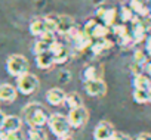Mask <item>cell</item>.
<instances>
[{
    "label": "cell",
    "mask_w": 151,
    "mask_h": 140,
    "mask_svg": "<svg viewBox=\"0 0 151 140\" xmlns=\"http://www.w3.org/2000/svg\"><path fill=\"white\" fill-rule=\"evenodd\" d=\"M45 21V27H46V33H55L56 34V21L53 16H46L43 18Z\"/></svg>",
    "instance_id": "obj_28"
},
{
    "label": "cell",
    "mask_w": 151,
    "mask_h": 140,
    "mask_svg": "<svg viewBox=\"0 0 151 140\" xmlns=\"http://www.w3.org/2000/svg\"><path fill=\"white\" fill-rule=\"evenodd\" d=\"M65 97H67L65 92H64L62 89H58V87H53V89L47 90V93H46L47 102H49L50 105H53V106L62 105V103L65 102Z\"/></svg>",
    "instance_id": "obj_14"
},
{
    "label": "cell",
    "mask_w": 151,
    "mask_h": 140,
    "mask_svg": "<svg viewBox=\"0 0 151 140\" xmlns=\"http://www.w3.org/2000/svg\"><path fill=\"white\" fill-rule=\"evenodd\" d=\"M59 75H61V77H71V74H70L68 71H61V72H59ZM62 81H64V83H67L68 80H67V78H62Z\"/></svg>",
    "instance_id": "obj_33"
},
{
    "label": "cell",
    "mask_w": 151,
    "mask_h": 140,
    "mask_svg": "<svg viewBox=\"0 0 151 140\" xmlns=\"http://www.w3.org/2000/svg\"><path fill=\"white\" fill-rule=\"evenodd\" d=\"M114 133H116V130H114L113 124H110L107 121H101L93 131V139L95 140H111Z\"/></svg>",
    "instance_id": "obj_9"
},
{
    "label": "cell",
    "mask_w": 151,
    "mask_h": 140,
    "mask_svg": "<svg viewBox=\"0 0 151 140\" xmlns=\"http://www.w3.org/2000/svg\"><path fill=\"white\" fill-rule=\"evenodd\" d=\"M133 63H136L138 66H141L144 69L145 65L148 63V55L144 50H135V53H133Z\"/></svg>",
    "instance_id": "obj_25"
},
{
    "label": "cell",
    "mask_w": 151,
    "mask_h": 140,
    "mask_svg": "<svg viewBox=\"0 0 151 140\" xmlns=\"http://www.w3.org/2000/svg\"><path fill=\"white\" fill-rule=\"evenodd\" d=\"M85 90L89 96H104L107 93V84L104 80H95V81H86L85 83Z\"/></svg>",
    "instance_id": "obj_12"
},
{
    "label": "cell",
    "mask_w": 151,
    "mask_h": 140,
    "mask_svg": "<svg viewBox=\"0 0 151 140\" xmlns=\"http://www.w3.org/2000/svg\"><path fill=\"white\" fill-rule=\"evenodd\" d=\"M148 97H150V102H151V89L148 90Z\"/></svg>",
    "instance_id": "obj_36"
},
{
    "label": "cell",
    "mask_w": 151,
    "mask_h": 140,
    "mask_svg": "<svg viewBox=\"0 0 151 140\" xmlns=\"http://www.w3.org/2000/svg\"><path fill=\"white\" fill-rule=\"evenodd\" d=\"M133 100L139 105H144V103H148L150 102V97H148V92L147 90H133Z\"/></svg>",
    "instance_id": "obj_26"
},
{
    "label": "cell",
    "mask_w": 151,
    "mask_h": 140,
    "mask_svg": "<svg viewBox=\"0 0 151 140\" xmlns=\"http://www.w3.org/2000/svg\"><path fill=\"white\" fill-rule=\"evenodd\" d=\"M65 103L68 105L70 111H71V109H77V108H82V106H83V100H82L80 95H79V93H76V92L67 95V97H65Z\"/></svg>",
    "instance_id": "obj_23"
},
{
    "label": "cell",
    "mask_w": 151,
    "mask_h": 140,
    "mask_svg": "<svg viewBox=\"0 0 151 140\" xmlns=\"http://www.w3.org/2000/svg\"><path fill=\"white\" fill-rule=\"evenodd\" d=\"M133 87L136 90H150L151 89V78L147 75V74H139V75H135L133 77Z\"/></svg>",
    "instance_id": "obj_20"
},
{
    "label": "cell",
    "mask_w": 151,
    "mask_h": 140,
    "mask_svg": "<svg viewBox=\"0 0 151 140\" xmlns=\"http://www.w3.org/2000/svg\"><path fill=\"white\" fill-rule=\"evenodd\" d=\"M5 118H6V115L0 111V128H2V125H3V121H5Z\"/></svg>",
    "instance_id": "obj_35"
},
{
    "label": "cell",
    "mask_w": 151,
    "mask_h": 140,
    "mask_svg": "<svg viewBox=\"0 0 151 140\" xmlns=\"http://www.w3.org/2000/svg\"><path fill=\"white\" fill-rule=\"evenodd\" d=\"M6 69L9 75H14L18 78L28 72V60L22 55H11L6 60Z\"/></svg>",
    "instance_id": "obj_3"
},
{
    "label": "cell",
    "mask_w": 151,
    "mask_h": 140,
    "mask_svg": "<svg viewBox=\"0 0 151 140\" xmlns=\"http://www.w3.org/2000/svg\"><path fill=\"white\" fill-rule=\"evenodd\" d=\"M55 43H56V36H55V33H45V34H43L42 37H39V40L36 41L34 52H36V53L49 52Z\"/></svg>",
    "instance_id": "obj_10"
},
{
    "label": "cell",
    "mask_w": 151,
    "mask_h": 140,
    "mask_svg": "<svg viewBox=\"0 0 151 140\" xmlns=\"http://www.w3.org/2000/svg\"><path fill=\"white\" fill-rule=\"evenodd\" d=\"M30 33L36 37H42L46 33V27H45V21L43 18H37L30 24Z\"/></svg>",
    "instance_id": "obj_21"
},
{
    "label": "cell",
    "mask_w": 151,
    "mask_h": 140,
    "mask_svg": "<svg viewBox=\"0 0 151 140\" xmlns=\"http://www.w3.org/2000/svg\"><path fill=\"white\" fill-rule=\"evenodd\" d=\"M55 21H56V33L62 36H68V33L76 27L74 19L68 15H58L55 16Z\"/></svg>",
    "instance_id": "obj_11"
},
{
    "label": "cell",
    "mask_w": 151,
    "mask_h": 140,
    "mask_svg": "<svg viewBox=\"0 0 151 140\" xmlns=\"http://www.w3.org/2000/svg\"><path fill=\"white\" fill-rule=\"evenodd\" d=\"M17 97V87L12 84H0V100L2 102H12Z\"/></svg>",
    "instance_id": "obj_18"
},
{
    "label": "cell",
    "mask_w": 151,
    "mask_h": 140,
    "mask_svg": "<svg viewBox=\"0 0 151 140\" xmlns=\"http://www.w3.org/2000/svg\"><path fill=\"white\" fill-rule=\"evenodd\" d=\"M22 114H24L25 122H27L31 128H42V127L47 122V119H49L46 111L43 109V106H42L40 103H36V102L28 103V105L24 108Z\"/></svg>",
    "instance_id": "obj_1"
},
{
    "label": "cell",
    "mask_w": 151,
    "mask_h": 140,
    "mask_svg": "<svg viewBox=\"0 0 151 140\" xmlns=\"http://www.w3.org/2000/svg\"><path fill=\"white\" fill-rule=\"evenodd\" d=\"M83 31L92 38V40H101V38H107L108 34V27H105L104 24H101L96 19H91L85 24Z\"/></svg>",
    "instance_id": "obj_5"
},
{
    "label": "cell",
    "mask_w": 151,
    "mask_h": 140,
    "mask_svg": "<svg viewBox=\"0 0 151 140\" xmlns=\"http://www.w3.org/2000/svg\"><path fill=\"white\" fill-rule=\"evenodd\" d=\"M92 52L93 55H99L102 53L104 50H108L113 47V41L111 40H107V38H101V40H96L95 43H92Z\"/></svg>",
    "instance_id": "obj_22"
},
{
    "label": "cell",
    "mask_w": 151,
    "mask_h": 140,
    "mask_svg": "<svg viewBox=\"0 0 151 140\" xmlns=\"http://www.w3.org/2000/svg\"><path fill=\"white\" fill-rule=\"evenodd\" d=\"M111 140H132L127 134H124V133H114V136H113V139Z\"/></svg>",
    "instance_id": "obj_30"
},
{
    "label": "cell",
    "mask_w": 151,
    "mask_h": 140,
    "mask_svg": "<svg viewBox=\"0 0 151 140\" xmlns=\"http://www.w3.org/2000/svg\"><path fill=\"white\" fill-rule=\"evenodd\" d=\"M50 53L53 55V60H55V63H64V62L70 58V52H68L67 46L62 44V43H58V41L52 46Z\"/></svg>",
    "instance_id": "obj_13"
},
{
    "label": "cell",
    "mask_w": 151,
    "mask_h": 140,
    "mask_svg": "<svg viewBox=\"0 0 151 140\" xmlns=\"http://www.w3.org/2000/svg\"><path fill=\"white\" fill-rule=\"evenodd\" d=\"M67 118H68V122H70L71 128H80L88 122L89 114H88L86 108L82 106V108H77V109H71Z\"/></svg>",
    "instance_id": "obj_6"
},
{
    "label": "cell",
    "mask_w": 151,
    "mask_h": 140,
    "mask_svg": "<svg viewBox=\"0 0 151 140\" xmlns=\"http://www.w3.org/2000/svg\"><path fill=\"white\" fill-rule=\"evenodd\" d=\"M28 140H47V137L40 128H31L28 131Z\"/></svg>",
    "instance_id": "obj_27"
},
{
    "label": "cell",
    "mask_w": 151,
    "mask_h": 140,
    "mask_svg": "<svg viewBox=\"0 0 151 140\" xmlns=\"http://www.w3.org/2000/svg\"><path fill=\"white\" fill-rule=\"evenodd\" d=\"M119 15H120L122 24L132 22V19L135 18V14L132 12V9L129 8V5H122V8H120V11H119Z\"/></svg>",
    "instance_id": "obj_24"
},
{
    "label": "cell",
    "mask_w": 151,
    "mask_h": 140,
    "mask_svg": "<svg viewBox=\"0 0 151 140\" xmlns=\"http://www.w3.org/2000/svg\"><path fill=\"white\" fill-rule=\"evenodd\" d=\"M39 86H40L39 78H37L34 74L27 72V74H24V75H21V77L17 78V90H18L19 93L25 95V96L33 95V93L39 89Z\"/></svg>",
    "instance_id": "obj_4"
},
{
    "label": "cell",
    "mask_w": 151,
    "mask_h": 140,
    "mask_svg": "<svg viewBox=\"0 0 151 140\" xmlns=\"http://www.w3.org/2000/svg\"><path fill=\"white\" fill-rule=\"evenodd\" d=\"M68 37H71L73 38V41H74V44H76V47H77L79 50H85V49H88V47H91L92 46V43H93V40L82 30H79L77 27H74L70 33H68Z\"/></svg>",
    "instance_id": "obj_7"
},
{
    "label": "cell",
    "mask_w": 151,
    "mask_h": 140,
    "mask_svg": "<svg viewBox=\"0 0 151 140\" xmlns=\"http://www.w3.org/2000/svg\"><path fill=\"white\" fill-rule=\"evenodd\" d=\"M21 125H22V119H21L19 117H17V115H9V117L5 118L3 125H2V128H0V130H3V131H6V133H15V131H19Z\"/></svg>",
    "instance_id": "obj_16"
},
{
    "label": "cell",
    "mask_w": 151,
    "mask_h": 140,
    "mask_svg": "<svg viewBox=\"0 0 151 140\" xmlns=\"http://www.w3.org/2000/svg\"><path fill=\"white\" fill-rule=\"evenodd\" d=\"M59 140H71V139H68V137H65V139H59Z\"/></svg>",
    "instance_id": "obj_38"
},
{
    "label": "cell",
    "mask_w": 151,
    "mask_h": 140,
    "mask_svg": "<svg viewBox=\"0 0 151 140\" xmlns=\"http://www.w3.org/2000/svg\"><path fill=\"white\" fill-rule=\"evenodd\" d=\"M150 15H151V0H150Z\"/></svg>",
    "instance_id": "obj_37"
},
{
    "label": "cell",
    "mask_w": 151,
    "mask_h": 140,
    "mask_svg": "<svg viewBox=\"0 0 151 140\" xmlns=\"http://www.w3.org/2000/svg\"><path fill=\"white\" fill-rule=\"evenodd\" d=\"M136 140H151V134L150 133H141L136 136Z\"/></svg>",
    "instance_id": "obj_32"
},
{
    "label": "cell",
    "mask_w": 151,
    "mask_h": 140,
    "mask_svg": "<svg viewBox=\"0 0 151 140\" xmlns=\"http://www.w3.org/2000/svg\"><path fill=\"white\" fill-rule=\"evenodd\" d=\"M113 33L116 34V37H117V38H120V37H123V36L129 34L130 31L127 30L126 24H116V25L113 27Z\"/></svg>",
    "instance_id": "obj_29"
},
{
    "label": "cell",
    "mask_w": 151,
    "mask_h": 140,
    "mask_svg": "<svg viewBox=\"0 0 151 140\" xmlns=\"http://www.w3.org/2000/svg\"><path fill=\"white\" fill-rule=\"evenodd\" d=\"M150 19H151V16H150Z\"/></svg>",
    "instance_id": "obj_39"
},
{
    "label": "cell",
    "mask_w": 151,
    "mask_h": 140,
    "mask_svg": "<svg viewBox=\"0 0 151 140\" xmlns=\"http://www.w3.org/2000/svg\"><path fill=\"white\" fill-rule=\"evenodd\" d=\"M47 124H49V128L50 131L58 137V139H65L71 130L70 127V122H68V118L62 114H52L47 119Z\"/></svg>",
    "instance_id": "obj_2"
},
{
    "label": "cell",
    "mask_w": 151,
    "mask_h": 140,
    "mask_svg": "<svg viewBox=\"0 0 151 140\" xmlns=\"http://www.w3.org/2000/svg\"><path fill=\"white\" fill-rule=\"evenodd\" d=\"M129 8L139 18H148L150 16V8L147 6L145 0H130V2H129Z\"/></svg>",
    "instance_id": "obj_15"
},
{
    "label": "cell",
    "mask_w": 151,
    "mask_h": 140,
    "mask_svg": "<svg viewBox=\"0 0 151 140\" xmlns=\"http://www.w3.org/2000/svg\"><path fill=\"white\" fill-rule=\"evenodd\" d=\"M36 63L40 69H49L52 68V65L55 63L53 60V55L49 52H42V53H36Z\"/></svg>",
    "instance_id": "obj_17"
},
{
    "label": "cell",
    "mask_w": 151,
    "mask_h": 140,
    "mask_svg": "<svg viewBox=\"0 0 151 140\" xmlns=\"http://www.w3.org/2000/svg\"><path fill=\"white\" fill-rule=\"evenodd\" d=\"M145 53L148 56H151V36H148L145 38Z\"/></svg>",
    "instance_id": "obj_31"
},
{
    "label": "cell",
    "mask_w": 151,
    "mask_h": 140,
    "mask_svg": "<svg viewBox=\"0 0 151 140\" xmlns=\"http://www.w3.org/2000/svg\"><path fill=\"white\" fill-rule=\"evenodd\" d=\"M145 72H147V75L151 78V60H150V62L145 65Z\"/></svg>",
    "instance_id": "obj_34"
},
{
    "label": "cell",
    "mask_w": 151,
    "mask_h": 140,
    "mask_svg": "<svg viewBox=\"0 0 151 140\" xmlns=\"http://www.w3.org/2000/svg\"><path fill=\"white\" fill-rule=\"evenodd\" d=\"M96 18L101 21V24H104L105 27H114L116 25V19H117V11L114 8L110 6H99V9L96 11Z\"/></svg>",
    "instance_id": "obj_8"
},
{
    "label": "cell",
    "mask_w": 151,
    "mask_h": 140,
    "mask_svg": "<svg viewBox=\"0 0 151 140\" xmlns=\"http://www.w3.org/2000/svg\"><path fill=\"white\" fill-rule=\"evenodd\" d=\"M82 77H83V81H85V83H86V81L102 80V69H101L99 66L91 65V66H88V68L85 69V71H83Z\"/></svg>",
    "instance_id": "obj_19"
}]
</instances>
